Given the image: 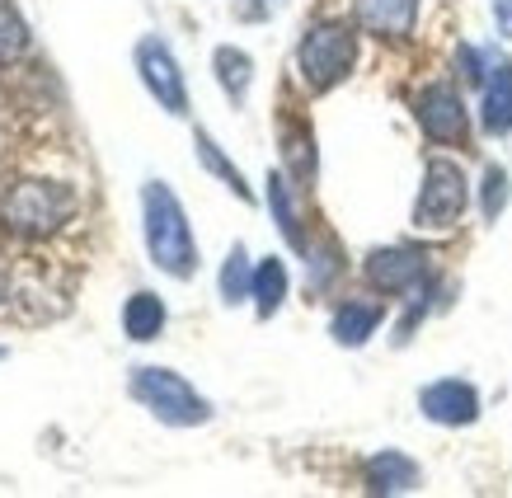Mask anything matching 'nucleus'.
I'll list each match as a JSON object with an SVG mask.
<instances>
[{
  "label": "nucleus",
  "mask_w": 512,
  "mask_h": 498,
  "mask_svg": "<svg viewBox=\"0 0 512 498\" xmlns=\"http://www.w3.org/2000/svg\"><path fill=\"white\" fill-rule=\"evenodd\" d=\"M141 212H146V249H151V264L160 273H170L174 282H188L198 273V240L188 226L184 203L174 198L170 184H151L141 188Z\"/></svg>",
  "instance_id": "nucleus-1"
},
{
  "label": "nucleus",
  "mask_w": 512,
  "mask_h": 498,
  "mask_svg": "<svg viewBox=\"0 0 512 498\" xmlns=\"http://www.w3.org/2000/svg\"><path fill=\"white\" fill-rule=\"evenodd\" d=\"M71 212H76V193L66 184H43V179L15 184L0 198V226L15 235H29V240L62 231L71 221Z\"/></svg>",
  "instance_id": "nucleus-2"
},
{
  "label": "nucleus",
  "mask_w": 512,
  "mask_h": 498,
  "mask_svg": "<svg viewBox=\"0 0 512 498\" xmlns=\"http://www.w3.org/2000/svg\"><path fill=\"white\" fill-rule=\"evenodd\" d=\"M357 66V33L348 24H311L301 47H296V71L306 80V90L329 94L334 85L353 76Z\"/></svg>",
  "instance_id": "nucleus-3"
},
{
  "label": "nucleus",
  "mask_w": 512,
  "mask_h": 498,
  "mask_svg": "<svg viewBox=\"0 0 512 498\" xmlns=\"http://www.w3.org/2000/svg\"><path fill=\"white\" fill-rule=\"evenodd\" d=\"M132 400L146 405L170 428H198V423L212 419V405L170 367H137L132 372Z\"/></svg>",
  "instance_id": "nucleus-4"
},
{
  "label": "nucleus",
  "mask_w": 512,
  "mask_h": 498,
  "mask_svg": "<svg viewBox=\"0 0 512 498\" xmlns=\"http://www.w3.org/2000/svg\"><path fill=\"white\" fill-rule=\"evenodd\" d=\"M470 207V184L466 170L451 156H433L423 165V184L414 198V226L419 231H451L456 221L466 217Z\"/></svg>",
  "instance_id": "nucleus-5"
},
{
  "label": "nucleus",
  "mask_w": 512,
  "mask_h": 498,
  "mask_svg": "<svg viewBox=\"0 0 512 498\" xmlns=\"http://www.w3.org/2000/svg\"><path fill=\"white\" fill-rule=\"evenodd\" d=\"M414 113H419V127L428 141H437V146H466L470 118H466V104H461L456 85H447V80L423 85L419 99H414Z\"/></svg>",
  "instance_id": "nucleus-6"
},
{
  "label": "nucleus",
  "mask_w": 512,
  "mask_h": 498,
  "mask_svg": "<svg viewBox=\"0 0 512 498\" xmlns=\"http://www.w3.org/2000/svg\"><path fill=\"white\" fill-rule=\"evenodd\" d=\"M137 71H141V85L156 94V104L174 118L188 113V85H184V71L174 62V52L160 38H141L137 43Z\"/></svg>",
  "instance_id": "nucleus-7"
},
{
  "label": "nucleus",
  "mask_w": 512,
  "mask_h": 498,
  "mask_svg": "<svg viewBox=\"0 0 512 498\" xmlns=\"http://www.w3.org/2000/svg\"><path fill=\"white\" fill-rule=\"evenodd\" d=\"M367 282L390 296H414L428 282V254L409 245H386L367 254Z\"/></svg>",
  "instance_id": "nucleus-8"
},
{
  "label": "nucleus",
  "mask_w": 512,
  "mask_h": 498,
  "mask_svg": "<svg viewBox=\"0 0 512 498\" xmlns=\"http://www.w3.org/2000/svg\"><path fill=\"white\" fill-rule=\"evenodd\" d=\"M419 414L428 423H442V428H466V423L480 419V390L461 381V376L428 381L419 390Z\"/></svg>",
  "instance_id": "nucleus-9"
},
{
  "label": "nucleus",
  "mask_w": 512,
  "mask_h": 498,
  "mask_svg": "<svg viewBox=\"0 0 512 498\" xmlns=\"http://www.w3.org/2000/svg\"><path fill=\"white\" fill-rule=\"evenodd\" d=\"M353 15L376 38H409L419 24V0H353Z\"/></svg>",
  "instance_id": "nucleus-10"
},
{
  "label": "nucleus",
  "mask_w": 512,
  "mask_h": 498,
  "mask_svg": "<svg viewBox=\"0 0 512 498\" xmlns=\"http://www.w3.org/2000/svg\"><path fill=\"white\" fill-rule=\"evenodd\" d=\"M362 484L372 494H414L423 484V470L414 456H404V452H376L362 466Z\"/></svg>",
  "instance_id": "nucleus-11"
},
{
  "label": "nucleus",
  "mask_w": 512,
  "mask_h": 498,
  "mask_svg": "<svg viewBox=\"0 0 512 498\" xmlns=\"http://www.w3.org/2000/svg\"><path fill=\"white\" fill-rule=\"evenodd\" d=\"M480 123L489 137H508L512 132V62L489 66V76L480 85Z\"/></svg>",
  "instance_id": "nucleus-12"
},
{
  "label": "nucleus",
  "mask_w": 512,
  "mask_h": 498,
  "mask_svg": "<svg viewBox=\"0 0 512 498\" xmlns=\"http://www.w3.org/2000/svg\"><path fill=\"white\" fill-rule=\"evenodd\" d=\"M381 320H386V311L376 301H343L334 320H329V334H334L339 348H362L381 329Z\"/></svg>",
  "instance_id": "nucleus-13"
},
{
  "label": "nucleus",
  "mask_w": 512,
  "mask_h": 498,
  "mask_svg": "<svg viewBox=\"0 0 512 498\" xmlns=\"http://www.w3.org/2000/svg\"><path fill=\"white\" fill-rule=\"evenodd\" d=\"M212 66H217V85L226 90L231 104H245L249 99V85H254V57H249L245 47H217L212 52Z\"/></svg>",
  "instance_id": "nucleus-14"
},
{
  "label": "nucleus",
  "mask_w": 512,
  "mask_h": 498,
  "mask_svg": "<svg viewBox=\"0 0 512 498\" xmlns=\"http://www.w3.org/2000/svg\"><path fill=\"white\" fill-rule=\"evenodd\" d=\"M123 329L132 343H151L165 329V301L156 292H132L123 306Z\"/></svg>",
  "instance_id": "nucleus-15"
},
{
  "label": "nucleus",
  "mask_w": 512,
  "mask_h": 498,
  "mask_svg": "<svg viewBox=\"0 0 512 498\" xmlns=\"http://www.w3.org/2000/svg\"><path fill=\"white\" fill-rule=\"evenodd\" d=\"M254 315L259 320H273L282 311V301H287V264L282 259H264V264H254Z\"/></svg>",
  "instance_id": "nucleus-16"
},
{
  "label": "nucleus",
  "mask_w": 512,
  "mask_h": 498,
  "mask_svg": "<svg viewBox=\"0 0 512 498\" xmlns=\"http://www.w3.org/2000/svg\"><path fill=\"white\" fill-rule=\"evenodd\" d=\"M268 212H273V221H278V231L287 235V245L306 249V235H301V212H296V203H292V184H287L278 170L268 174Z\"/></svg>",
  "instance_id": "nucleus-17"
},
{
  "label": "nucleus",
  "mask_w": 512,
  "mask_h": 498,
  "mask_svg": "<svg viewBox=\"0 0 512 498\" xmlns=\"http://www.w3.org/2000/svg\"><path fill=\"white\" fill-rule=\"evenodd\" d=\"M193 141H198V160H202V170H207V174H217V179H221L226 188H231V193L240 198V203H254V188L245 184V174L235 170L231 160L221 156V146H217V141L207 137L202 127H198V137H193Z\"/></svg>",
  "instance_id": "nucleus-18"
},
{
  "label": "nucleus",
  "mask_w": 512,
  "mask_h": 498,
  "mask_svg": "<svg viewBox=\"0 0 512 498\" xmlns=\"http://www.w3.org/2000/svg\"><path fill=\"white\" fill-rule=\"evenodd\" d=\"M282 156H287V170L301 179V184H311L315 179V146H311V127L306 123H282Z\"/></svg>",
  "instance_id": "nucleus-19"
},
{
  "label": "nucleus",
  "mask_w": 512,
  "mask_h": 498,
  "mask_svg": "<svg viewBox=\"0 0 512 498\" xmlns=\"http://www.w3.org/2000/svg\"><path fill=\"white\" fill-rule=\"evenodd\" d=\"M249 292H254V264H249V249L231 245L226 264H221V301H226V306H240V301H249Z\"/></svg>",
  "instance_id": "nucleus-20"
},
{
  "label": "nucleus",
  "mask_w": 512,
  "mask_h": 498,
  "mask_svg": "<svg viewBox=\"0 0 512 498\" xmlns=\"http://www.w3.org/2000/svg\"><path fill=\"white\" fill-rule=\"evenodd\" d=\"M508 198H512L508 170H503V165H489V170H484V184H480V212L489 221H498L503 217V207H508Z\"/></svg>",
  "instance_id": "nucleus-21"
},
{
  "label": "nucleus",
  "mask_w": 512,
  "mask_h": 498,
  "mask_svg": "<svg viewBox=\"0 0 512 498\" xmlns=\"http://www.w3.org/2000/svg\"><path fill=\"white\" fill-rule=\"evenodd\" d=\"M282 5H287V0H231V15L240 19V24H268Z\"/></svg>",
  "instance_id": "nucleus-22"
},
{
  "label": "nucleus",
  "mask_w": 512,
  "mask_h": 498,
  "mask_svg": "<svg viewBox=\"0 0 512 498\" xmlns=\"http://www.w3.org/2000/svg\"><path fill=\"white\" fill-rule=\"evenodd\" d=\"M456 66H461V76H466L470 85H484V76H489V66H484L480 47H461V52H456Z\"/></svg>",
  "instance_id": "nucleus-23"
},
{
  "label": "nucleus",
  "mask_w": 512,
  "mask_h": 498,
  "mask_svg": "<svg viewBox=\"0 0 512 498\" xmlns=\"http://www.w3.org/2000/svg\"><path fill=\"white\" fill-rule=\"evenodd\" d=\"M494 5V24H498V33L512 43V0H489Z\"/></svg>",
  "instance_id": "nucleus-24"
},
{
  "label": "nucleus",
  "mask_w": 512,
  "mask_h": 498,
  "mask_svg": "<svg viewBox=\"0 0 512 498\" xmlns=\"http://www.w3.org/2000/svg\"><path fill=\"white\" fill-rule=\"evenodd\" d=\"M0 296H5V278H0Z\"/></svg>",
  "instance_id": "nucleus-25"
},
{
  "label": "nucleus",
  "mask_w": 512,
  "mask_h": 498,
  "mask_svg": "<svg viewBox=\"0 0 512 498\" xmlns=\"http://www.w3.org/2000/svg\"><path fill=\"white\" fill-rule=\"evenodd\" d=\"M0 358H5V348H0Z\"/></svg>",
  "instance_id": "nucleus-26"
}]
</instances>
